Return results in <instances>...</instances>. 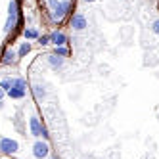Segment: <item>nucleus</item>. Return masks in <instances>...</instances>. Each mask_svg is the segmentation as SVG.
Returning a JSON list of instances; mask_svg holds the SVG:
<instances>
[{
	"instance_id": "obj_8",
	"label": "nucleus",
	"mask_w": 159,
	"mask_h": 159,
	"mask_svg": "<svg viewBox=\"0 0 159 159\" xmlns=\"http://www.w3.org/2000/svg\"><path fill=\"white\" fill-rule=\"evenodd\" d=\"M31 132H33V136H40V131H42V127H40V123H39V119L37 117H31Z\"/></svg>"
},
{
	"instance_id": "obj_2",
	"label": "nucleus",
	"mask_w": 159,
	"mask_h": 159,
	"mask_svg": "<svg viewBox=\"0 0 159 159\" xmlns=\"http://www.w3.org/2000/svg\"><path fill=\"white\" fill-rule=\"evenodd\" d=\"M16 17H17V4L10 2V13H8V21H6V31H12L13 25H16Z\"/></svg>"
},
{
	"instance_id": "obj_19",
	"label": "nucleus",
	"mask_w": 159,
	"mask_h": 159,
	"mask_svg": "<svg viewBox=\"0 0 159 159\" xmlns=\"http://www.w3.org/2000/svg\"><path fill=\"white\" fill-rule=\"evenodd\" d=\"M0 107H2V100H0Z\"/></svg>"
},
{
	"instance_id": "obj_15",
	"label": "nucleus",
	"mask_w": 159,
	"mask_h": 159,
	"mask_svg": "<svg viewBox=\"0 0 159 159\" xmlns=\"http://www.w3.org/2000/svg\"><path fill=\"white\" fill-rule=\"evenodd\" d=\"M56 56L65 57V56H67V50H65V48H61V46H56Z\"/></svg>"
},
{
	"instance_id": "obj_6",
	"label": "nucleus",
	"mask_w": 159,
	"mask_h": 159,
	"mask_svg": "<svg viewBox=\"0 0 159 159\" xmlns=\"http://www.w3.org/2000/svg\"><path fill=\"white\" fill-rule=\"evenodd\" d=\"M71 27H75L77 31H83V29L86 27V19H84V16H81V13L73 16V19H71Z\"/></svg>"
},
{
	"instance_id": "obj_11",
	"label": "nucleus",
	"mask_w": 159,
	"mask_h": 159,
	"mask_svg": "<svg viewBox=\"0 0 159 159\" xmlns=\"http://www.w3.org/2000/svg\"><path fill=\"white\" fill-rule=\"evenodd\" d=\"M12 84H13V79H4V81H2V84H0V86H2V88H4L6 92H8V90L12 88Z\"/></svg>"
},
{
	"instance_id": "obj_13",
	"label": "nucleus",
	"mask_w": 159,
	"mask_h": 159,
	"mask_svg": "<svg viewBox=\"0 0 159 159\" xmlns=\"http://www.w3.org/2000/svg\"><path fill=\"white\" fill-rule=\"evenodd\" d=\"M39 33L35 31V29H29V31H25V39H37Z\"/></svg>"
},
{
	"instance_id": "obj_4",
	"label": "nucleus",
	"mask_w": 159,
	"mask_h": 159,
	"mask_svg": "<svg viewBox=\"0 0 159 159\" xmlns=\"http://www.w3.org/2000/svg\"><path fill=\"white\" fill-rule=\"evenodd\" d=\"M33 153H35V157H37V159H44L50 151H48V146H46V144L37 142V144H35V148H33Z\"/></svg>"
},
{
	"instance_id": "obj_10",
	"label": "nucleus",
	"mask_w": 159,
	"mask_h": 159,
	"mask_svg": "<svg viewBox=\"0 0 159 159\" xmlns=\"http://www.w3.org/2000/svg\"><path fill=\"white\" fill-rule=\"evenodd\" d=\"M33 92H35V96H37L39 100H42V98L46 96V92H44V88H42L40 84H35V86H33Z\"/></svg>"
},
{
	"instance_id": "obj_18",
	"label": "nucleus",
	"mask_w": 159,
	"mask_h": 159,
	"mask_svg": "<svg viewBox=\"0 0 159 159\" xmlns=\"http://www.w3.org/2000/svg\"><path fill=\"white\" fill-rule=\"evenodd\" d=\"M2 98H4V88L0 86V100H2Z\"/></svg>"
},
{
	"instance_id": "obj_9",
	"label": "nucleus",
	"mask_w": 159,
	"mask_h": 159,
	"mask_svg": "<svg viewBox=\"0 0 159 159\" xmlns=\"http://www.w3.org/2000/svg\"><path fill=\"white\" fill-rule=\"evenodd\" d=\"M48 63H50V65H52V67H61V63H63V57L61 56H50L48 57Z\"/></svg>"
},
{
	"instance_id": "obj_7",
	"label": "nucleus",
	"mask_w": 159,
	"mask_h": 159,
	"mask_svg": "<svg viewBox=\"0 0 159 159\" xmlns=\"http://www.w3.org/2000/svg\"><path fill=\"white\" fill-rule=\"evenodd\" d=\"M50 40H52L56 46H63L67 42V37L63 33H52V35H50Z\"/></svg>"
},
{
	"instance_id": "obj_20",
	"label": "nucleus",
	"mask_w": 159,
	"mask_h": 159,
	"mask_svg": "<svg viewBox=\"0 0 159 159\" xmlns=\"http://www.w3.org/2000/svg\"><path fill=\"white\" fill-rule=\"evenodd\" d=\"M86 2H94V0H86Z\"/></svg>"
},
{
	"instance_id": "obj_5",
	"label": "nucleus",
	"mask_w": 159,
	"mask_h": 159,
	"mask_svg": "<svg viewBox=\"0 0 159 159\" xmlns=\"http://www.w3.org/2000/svg\"><path fill=\"white\" fill-rule=\"evenodd\" d=\"M8 96L13 98V100H19V98L25 96V88H21L19 84H12V88L8 90Z\"/></svg>"
},
{
	"instance_id": "obj_1",
	"label": "nucleus",
	"mask_w": 159,
	"mask_h": 159,
	"mask_svg": "<svg viewBox=\"0 0 159 159\" xmlns=\"http://www.w3.org/2000/svg\"><path fill=\"white\" fill-rule=\"evenodd\" d=\"M50 6H52V12H54V19H61L63 13L69 12V2H56V0H48Z\"/></svg>"
},
{
	"instance_id": "obj_3",
	"label": "nucleus",
	"mask_w": 159,
	"mask_h": 159,
	"mask_svg": "<svg viewBox=\"0 0 159 159\" xmlns=\"http://www.w3.org/2000/svg\"><path fill=\"white\" fill-rule=\"evenodd\" d=\"M0 150L4 153H13V151H17V142L10 140V138H2L0 140Z\"/></svg>"
},
{
	"instance_id": "obj_16",
	"label": "nucleus",
	"mask_w": 159,
	"mask_h": 159,
	"mask_svg": "<svg viewBox=\"0 0 159 159\" xmlns=\"http://www.w3.org/2000/svg\"><path fill=\"white\" fill-rule=\"evenodd\" d=\"M151 31L159 35V19H157V21H153V25H151Z\"/></svg>"
},
{
	"instance_id": "obj_17",
	"label": "nucleus",
	"mask_w": 159,
	"mask_h": 159,
	"mask_svg": "<svg viewBox=\"0 0 159 159\" xmlns=\"http://www.w3.org/2000/svg\"><path fill=\"white\" fill-rule=\"evenodd\" d=\"M39 42H40V44H48V42H50V37H40Z\"/></svg>"
},
{
	"instance_id": "obj_14",
	"label": "nucleus",
	"mask_w": 159,
	"mask_h": 159,
	"mask_svg": "<svg viewBox=\"0 0 159 159\" xmlns=\"http://www.w3.org/2000/svg\"><path fill=\"white\" fill-rule=\"evenodd\" d=\"M13 56H16V54H13V52H10V50H8V52L4 54V61H6V63H12V61H13Z\"/></svg>"
},
{
	"instance_id": "obj_12",
	"label": "nucleus",
	"mask_w": 159,
	"mask_h": 159,
	"mask_svg": "<svg viewBox=\"0 0 159 159\" xmlns=\"http://www.w3.org/2000/svg\"><path fill=\"white\" fill-rule=\"evenodd\" d=\"M29 50H31V44H29V42H23V44H21V48H19V56H25Z\"/></svg>"
}]
</instances>
